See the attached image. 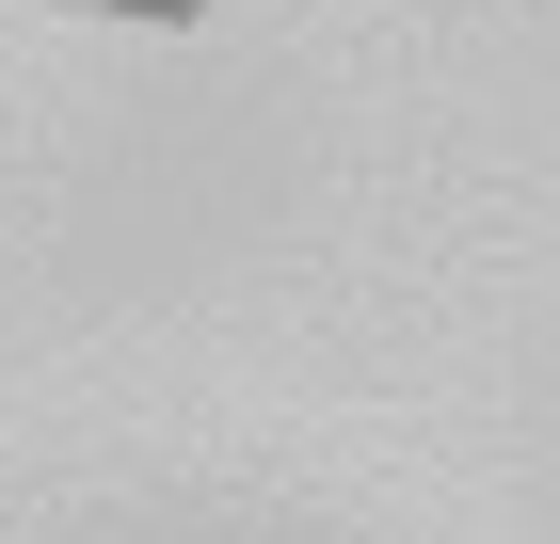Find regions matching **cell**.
Wrapping results in <instances>:
<instances>
[{
    "label": "cell",
    "instance_id": "1",
    "mask_svg": "<svg viewBox=\"0 0 560 544\" xmlns=\"http://www.w3.org/2000/svg\"><path fill=\"white\" fill-rule=\"evenodd\" d=\"M144 16H176V0H144Z\"/></svg>",
    "mask_w": 560,
    "mask_h": 544
}]
</instances>
